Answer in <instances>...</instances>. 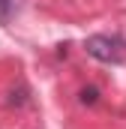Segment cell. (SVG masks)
Returning <instances> with one entry per match:
<instances>
[{
    "instance_id": "cell-2",
    "label": "cell",
    "mask_w": 126,
    "mask_h": 129,
    "mask_svg": "<svg viewBox=\"0 0 126 129\" xmlns=\"http://www.w3.org/2000/svg\"><path fill=\"white\" fill-rule=\"evenodd\" d=\"M18 6H21V0H0V24H6L18 12Z\"/></svg>"
},
{
    "instance_id": "cell-3",
    "label": "cell",
    "mask_w": 126,
    "mask_h": 129,
    "mask_svg": "<svg viewBox=\"0 0 126 129\" xmlns=\"http://www.w3.org/2000/svg\"><path fill=\"white\" fill-rule=\"evenodd\" d=\"M96 99H99V90H96V87H84V90H81V102H84V105H93Z\"/></svg>"
},
{
    "instance_id": "cell-1",
    "label": "cell",
    "mask_w": 126,
    "mask_h": 129,
    "mask_svg": "<svg viewBox=\"0 0 126 129\" xmlns=\"http://www.w3.org/2000/svg\"><path fill=\"white\" fill-rule=\"evenodd\" d=\"M126 51V39L120 36H90L87 39V54L102 63H120Z\"/></svg>"
}]
</instances>
